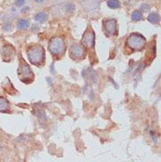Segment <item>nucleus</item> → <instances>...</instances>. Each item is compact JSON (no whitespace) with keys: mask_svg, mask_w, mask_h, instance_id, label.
<instances>
[{"mask_svg":"<svg viewBox=\"0 0 161 162\" xmlns=\"http://www.w3.org/2000/svg\"><path fill=\"white\" fill-rule=\"evenodd\" d=\"M29 61L34 65H41L45 60V51L41 45L32 46L28 49Z\"/></svg>","mask_w":161,"mask_h":162,"instance_id":"obj_1","label":"nucleus"},{"mask_svg":"<svg viewBox=\"0 0 161 162\" xmlns=\"http://www.w3.org/2000/svg\"><path fill=\"white\" fill-rule=\"evenodd\" d=\"M146 40L145 38L137 33H133L127 39V46L133 50H142L145 46Z\"/></svg>","mask_w":161,"mask_h":162,"instance_id":"obj_2","label":"nucleus"},{"mask_svg":"<svg viewBox=\"0 0 161 162\" xmlns=\"http://www.w3.org/2000/svg\"><path fill=\"white\" fill-rule=\"evenodd\" d=\"M49 49L54 56H60L65 51V40L62 37H54L49 41Z\"/></svg>","mask_w":161,"mask_h":162,"instance_id":"obj_3","label":"nucleus"},{"mask_svg":"<svg viewBox=\"0 0 161 162\" xmlns=\"http://www.w3.org/2000/svg\"><path fill=\"white\" fill-rule=\"evenodd\" d=\"M18 76H19V78L24 83H30L33 79V71L31 70L30 67L24 61H21L20 64L19 69H18Z\"/></svg>","mask_w":161,"mask_h":162,"instance_id":"obj_4","label":"nucleus"},{"mask_svg":"<svg viewBox=\"0 0 161 162\" xmlns=\"http://www.w3.org/2000/svg\"><path fill=\"white\" fill-rule=\"evenodd\" d=\"M94 43H95V33H94V32L92 29L86 30L82 37L81 44L87 49H93L94 46Z\"/></svg>","mask_w":161,"mask_h":162,"instance_id":"obj_5","label":"nucleus"},{"mask_svg":"<svg viewBox=\"0 0 161 162\" xmlns=\"http://www.w3.org/2000/svg\"><path fill=\"white\" fill-rule=\"evenodd\" d=\"M103 29L107 36L115 35L117 33V23L114 19L106 20L103 21Z\"/></svg>","mask_w":161,"mask_h":162,"instance_id":"obj_6","label":"nucleus"},{"mask_svg":"<svg viewBox=\"0 0 161 162\" xmlns=\"http://www.w3.org/2000/svg\"><path fill=\"white\" fill-rule=\"evenodd\" d=\"M70 56L74 59H83L86 57V51L82 45L74 44L70 49Z\"/></svg>","mask_w":161,"mask_h":162,"instance_id":"obj_7","label":"nucleus"},{"mask_svg":"<svg viewBox=\"0 0 161 162\" xmlns=\"http://www.w3.org/2000/svg\"><path fill=\"white\" fill-rule=\"evenodd\" d=\"M1 54H2L3 60L8 62V61H11L12 59H13V57L15 56V49L12 45L11 46H5V47L2 48Z\"/></svg>","mask_w":161,"mask_h":162,"instance_id":"obj_8","label":"nucleus"},{"mask_svg":"<svg viewBox=\"0 0 161 162\" xmlns=\"http://www.w3.org/2000/svg\"><path fill=\"white\" fill-rule=\"evenodd\" d=\"M10 108V104L9 101L5 98L0 96V113L3 112H8Z\"/></svg>","mask_w":161,"mask_h":162,"instance_id":"obj_9","label":"nucleus"},{"mask_svg":"<svg viewBox=\"0 0 161 162\" xmlns=\"http://www.w3.org/2000/svg\"><path fill=\"white\" fill-rule=\"evenodd\" d=\"M28 27H29V21L25 19H20L17 23V28L20 30L28 29Z\"/></svg>","mask_w":161,"mask_h":162,"instance_id":"obj_10","label":"nucleus"},{"mask_svg":"<svg viewBox=\"0 0 161 162\" xmlns=\"http://www.w3.org/2000/svg\"><path fill=\"white\" fill-rule=\"evenodd\" d=\"M47 18H48L47 14L42 12H40L38 13H36L35 16H34V20L38 22H45L47 20Z\"/></svg>","mask_w":161,"mask_h":162,"instance_id":"obj_11","label":"nucleus"},{"mask_svg":"<svg viewBox=\"0 0 161 162\" xmlns=\"http://www.w3.org/2000/svg\"><path fill=\"white\" fill-rule=\"evenodd\" d=\"M131 18L135 21H139V20H141L143 19V14H142V12L140 11L136 10V11L133 12V13L131 15Z\"/></svg>","mask_w":161,"mask_h":162,"instance_id":"obj_12","label":"nucleus"},{"mask_svg":"<svg viewBox=\"0 0 161 162\" xmlns=\"http://www.w3.org/2000/svg\"><path fill=\"white\" fill-rule=\"evenodd\" d=\"M148 20L152 24H156L160 21V16L157 13H151L148 16Z\"/></svg>","mask_w":161,"mask_h":162,"instance_id":"obj_13","label":"nucleus"},{"mask_svg":"<svg viewBox=\"0 0 161 162\" xmlns=\"http://www.w3.org/2000/svg\"><path fill=\"white\" fill-rule=\"evenodd\" d=\"M107 5L112 9H117V8H120V6H121L120 2L118 0H108Z\"/></svg>","mask_w":161,"mask_h":162,"instance_id":"obj_14","label":"nucleus"},{"mask_svg":"<svg viewBox=\"0 0 161 162\" xmlns=\"http://www.w3.org/2000/svg\"><path fill=\"white\" fill-rule=\"evenodd\" d=\"M65 10L68 12H72L74 10H75V5L71 3H68L66 5H65Z\"/></svg>","mask_w":161,"mask_h":162,"instance_id":"obj_15","label":"nucleus"},{"mask_svg":"<svg viewBox=\"0 0 161 162\" xmlns=\"http://www.w3.org/2000/svg\"><path fill=\"white\" fill-rule=\"evenodd\" d=\"M141 9H142V11H143V12H147V11H149V10H150V6H149L147 4H144L142 5Z\"/></svg>","mask_w":161,"mask_h":162,"instance_id":"obj_16","label":"nucleus"},{"mask_svg":"<svg viewBox=\"0 0 161 162\" xmlns=\"http://www.w3.org/2000/svg\"><path fill=\"white\" fill-rule=\"evenodd\" d=\"M11 28H12V24L11 23H6L4 26V31H9V30H11Z\"/></svg>","mask_w":161,"mask_h":162,"instance_id":"obj_17","label":"nucleus"},{"mask_svg":"<svg viewBox=\"0 0 161 162\" xmlns=\"http://www.w3.org/2000/svg\"><path fill=\"white\" fill-rule=\"evenodd\" d=\"M25 4V0H16V5L17 6H21Z\"/></svg>","mask_w":161,"mask_h":162,"instance_id":"obj_18","label":"nucleus"},{"mask_svg":"<svg viewBox=\"0 0 161 162\" xmlns=\"http://www.w3.org/2000/svg\"><path fill=\"white\" fill-rule=\"evenodd\" d=\"M35 2L40 4V3H42V2H43V0H35Z\"/></svg>","mask_w":161,"mask_h":162,"instance_id":"obj_19","label":"nucleus"}]
</instances>
